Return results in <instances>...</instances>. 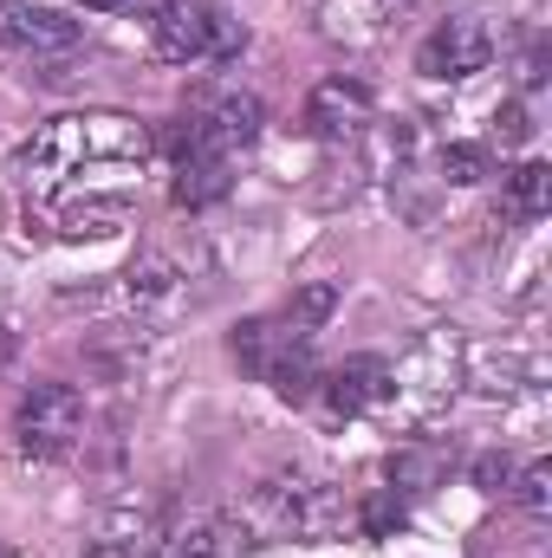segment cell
I'll list each match as a JSON object with an SVG mask.
<instances>
[{
	"label": "cell",
	"mask_w": 552,
	"mask_h": 558,
	"mask_svg": "<svg viewBox=\"0 0 552 558\" xmlns=\"http://www.w3.org/2000/svg\"><path fill=\"white\" fill-rule=\"evenodd\" d=\"M149 156V124L124 111H72L52 118L39 137L20 149V182L33 195H52L65 175L92 169V162H143Z\"/></svg>",
	"instance_id": "1"
},
{
	"label": "cell",
	"mask_w": 552,
	"mask_h": 558,
	"mask_svg": "<svg viewBox=\"0 0 552 558\" xmlns=\"http://www.w3.org/2000/svg\"><path fill=\"white\" fill-rule=\"evenodd\" d=\"M235 526L248 539H325L338 526V500L305 474H274L235 507Z\"/></svg>",
	"instance_id": "2"
},
{
	"label": "cell",
	"mask_w": 552,
	"mask_h": 558,
	"mask_svg": "<svg viewBox=\"0 0 552 558\" xmlns=\"http://www.w3.org/2000/svg\"><path fill=\"white\" fill-rule=\"evenodd\" d=\"M235 357H241L248 377L274 384L286 403H312L319 397L312 338H299L286 318H248V325H235Z\"/></svg>",
	"instance_id": "3"
},
{
	"label": "cell",
	"mask_w": 552,
	"mask_h": 558,
	"mask_svg": "<svg viewBox=\"0 0 552 558\" xmlns=\"http://www.w3.org/2000/svg\"><path fill=\"white\" fill-rule=\"evenodd\" d=\"M149 46L169 65H195V59H235L248 46V26L235 13H221L215 0H169L149 20Z\"/></svg>",
	"instance_id": "4"
},
{
	"label": "cell",
	"mask_w": 552,
	"mask_h": 558,
	"mask_svg": "<svg viewBox=\"0 0 552 558\" xmlns=\"http://www.w3.org/2000/svg\"><path fill=\"white\" fill-rule=\"evenodd\" d=\"M13 435H20V454H33V461L72 454L79 435H85V397H79L72 384H33V390L20 397Z\"/></svg>",
	"instance_id": "5"
},
{
	"label": "cell",
	"mask_w": 552,
	"mask_h": 558,
	"mask_svg": "<svg viewBox=\"0 0 552 558\" xmlns=\"http://www.w3.org/2000/svg\"><path fill=\"white\" fill-rule=\"evenodd\" d=\"M488 59H494V33H488L481 20L455 13V20H442V26L422 39L416 72H422V78H468V72H488Z\"/></svg>",
	"instance_id": "6"
},
{
	"label": "cell",
	"mask_w": 552,
	"mask_h": 558,
	"mask_svg": "<svg viewBox=\"0 0 552 558\" xmlns=\"http://www.w3.org/2000/svg\"><path fill=\"white\" fill-rule=\"evenodd\" d=\"M0 39L33 52V59H65V52H79L85 26L52 13V7H33V0H0Z\"/></svg>",
	"instance_id": "7"
},
{
	"label": "cell",
	"mask_w": 552,
	"mask_h": 558,
	"mask_svg": "<svg viewBox=\"0 0 552 558\" xmlns=\"http://www.w3.org/2000/svg\"><path fill=\"white\" fill-rule=\"evenodd\" d=\"M371 118H377V98H371V85H364V78H325V85L305 98V131H312V137H325V143L358 137Z\"/></svg>",
	"instance_id": "8"
},
{
	"label": "cell",
	"mask_w": 552,
	"mask_h": 558,
	"mask_svg": "<svg viewBox=\"0 0 552 558\" xmlns=\"http://www.w3.org/2000/svg\"><path fill=\"white\" fill-rule=\"evenodd\" d=\"M319 390H325V403H332L338 416H364V410L397 403V371H391L384 357H351V364H338L332 377H319Z\"/></svg>",
	"instance_id": "9"
},
{
	"label": "cell",
	"mask_w": 552,
	"mask_h": 558,
	"mask_svg": "<svg viewBox=\"0 0 552 558\" xmlns=\"http://www.w3.org/2000/svg\"><path fill=\"white\" fill-rule=\"evenodd\" d=\"M195 118L208 124V137L221 143V149H248V143L261 137V124H267V105L254 98V92H215V98H202L195 105Z\"/></svg>",
	"instance_id": "10"
},
{
	"label": "cell",
	"mask_w": 552,
	"mask_h": 558,
	"mask_svg": "<svg viewBox=\"0 0 552 558\" xmlns=\"http://www.w3.org/2000/svg\"><path fill=\"white\" fill-rule=\"evenodd\" d=\"M235 189V156H195L176 162V208H208Z\"/></svg>",
	"instance_id": "11"
},
{
	"label": "cell",
	"mask_w": 552,
	"mask_h": 558,
	"mask_svg": "<svg viewBox=\"0 0 552 558\" xmlns=\"http://www.w3.org/2000/svg\"><path fill=\"white\" fill-rule=\"evenodd\" d=\"M235 546H248V533H241L235 513H228V520H195V526H182L156 558H235Z\"/></svg>",
	"instance_id": "12"
},
{
	"label": "cell",
	"mask_w": 552,
	"mask_h": 558,
	"mask_svg": "<svg viewBox=\"0 0 552 558\" xmlns=\"http://www.w3.org/2000/svg\"><path fill=\"white\" fill-rule=\"evenodd\" d=\"M547 208H552V169L547 162H520L507 175V215L514 221H540Z\"/></svg>",
	"instance_id": "13"
},
{
	"label": "cell",
	"mask_w": 552,
	"mask_h": 558,
	"mask_svg": "<svg viewBox=\"0 0 552 558\" xmlns=\"http://www.w3.org/2000/svg\"><path fill=\"white\" fill-rule=\"evenodd\" d=\"M332 312H338V286H332V279H312V286H299V292L286 299V312H279V318H286L299 338H312Z\"/></svg>",
	"instance_id": "14"
},
{
	"label": "cell",
	"mask_w": 552,
	"mask_h": 558,
	"mask_svg": "<svg viewBox=\"0 0 552 558\" xmlns=\"http://www.w3.org/2000/svg\"><path fill=\"white\" fill-rule=\"evenodd\" d=\"M442 481V454L435 448H397L391 454V487L397 494H429Z\"/></svg>",
	"instance_id": "15"
},
{
	"label": "cell",
	"mask_w": 552,
	"mask_h": 558,
	"mask_svg": "<svg viewBox=\"0 0 552 558\" xmlns=\"http://www.w3.org/2000/svg\"><path fill=\"white\" fill-rule=\"evenodd\" d=\"M124 228V202H92V208H65V241H105Z\"/></svg>",
	"instance_id": "16"
},
{
	"label": "cell",
	"mask_w": 552,
	"mask_h": 558,
	"mask_svg": "<svg viewBox=\"0 0 552 558\" xmlns=\"http://www.w3.org/2000/svg\"><path fill=\"white\" fill-rule=\"evenodd\" d=\"M404 520H410V507H404V494H397V487H384V494H371V500L358 507L364 539H397V533H404Z\"/></svg>",
	"instance_id": "17"
},
{
	"label": "cell",
	"mask_w": 552,
	"mask_h": 558,
	"mask_svg": "<svg viewBox=\"0 0 552 558\" xmlns=\"http://www.w3.org/2000/svg\"><path fill=\"white\" fill-rule=\"evenodd\" d=\"M507 487H514L520 513H533V520H547V513H552V461H547V454H540V461H527Z\"/></svg>",
	"instance_id": "18"
},
{
	"label": "cell",
	"mask_w": 552,
	"mask_h": 558,
	"mask_svg": "<svg viewBox=\"0 0 552 558\" xmlns=\"http://www.w3.org/2000/svg\"><path fill=\"white\" fill-rule=\"evenodd\" d=\"M442 182H455V189L488 182V143H448L442 149Z\"/></svg>",
	"instance_id": "19"
},
{
	"label": "cell",
	"mask_w": 552,
	"mask_h": 558,
	"mask_svg": "<svg viewBox=\"0 0 552 558\" xmlns=\"http://www.w3.org/2000/svg\"><path fill=\"white\" fill-rule=\"evenodd\" d=\"M169 286H176V267H169L163 254H149L143 267H131V292H137V299H156V292H169Z\"/></svg>",
	"instance_id": "20"
},
{
	"label": "cell",
	"mask_w": 552,
	"mask_h": 558,
	"mask_svg": "<svg viewBox=\"0 0 552 558\" xmlns=\"http://www.w3.org/2000/svg\"><path fill=\"white\" fill-rule=\"evenodd\" d=\"M468 481H475L481 494H501V487L514 481V468H507V454H481V461L468 468Z\"/></svg>",
	"instance_id": "21"
},
{
	"label": "cell",
	"mask_w": 552,
	"mask_h": 558,
	"mask_svg": "<svg viewBox=\"0 0 552 558\" xmlns=\"http://www.w3.org/2000/svg\"><path fill=\"white\" fill-rule=\"evenodd\" d=\"M527 131H533V124H527V111H520V105H507V111L494 118V137H501V143H527Z\"/></svg>",
	"instance_id": "22"
},
{
	"label": "cell",
	"mask_w": 552,
	"mask_h": 558,
	"mask_svg": "<svg viewBox=\"0 0 552 558\" xmlns=\"http://www.w3.org/2000/svg\"><path fill=\"white\" fill-rule=\"evenodd\" d=\"M92 13H118V7H131V0H85Z\"/></svg>",
	"instance_id": "23"
},
{
	"label": "cell",
	"mask_w": 552,
	"mask_h": 558,
	"mask_svg": "<svg viewBox=\"0 0 552 558\" xmlns=\"http://www.w3.org/2000/svg\"><path fill=\"white\" fill-rule=\"evenodd\" d=\"M7 357H13V331L0 325V364H7Z\"/></svg>",
	"instance_id": "24"
},
{
	"label": "cell",
	"mask_w": 552,
	"mask_h": 558,
	"mask_svg": "<svg viewBox=\"0 0 552 558\" xmlns=\"http://www.w3.org/2000/svg\"><path fill=\"white\" fill-rule=\"evenodd\" d=\"M0 558H7V553H0Z\"/></svg>",
	"instance_id": "25"
}]
</instances>
